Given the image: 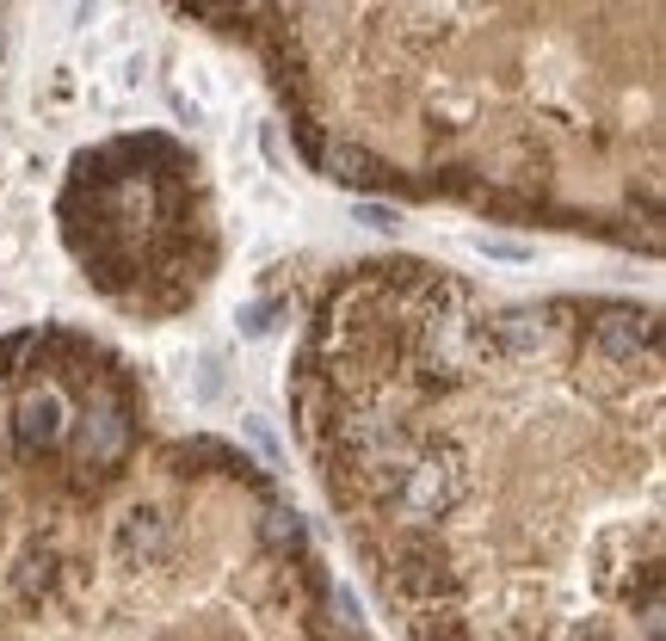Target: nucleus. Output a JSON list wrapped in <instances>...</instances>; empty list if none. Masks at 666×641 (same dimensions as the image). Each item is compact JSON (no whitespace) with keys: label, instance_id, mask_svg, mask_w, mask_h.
<instances>
[{"label":"nucleus","instance_id":"1","mask_svg":"<svg viewBox=\"0 0 666 641\" xmlns=\"http://www.w3.org/2000/svg\"><path fill=\"white\" fill-rule=\"evenodd\" d=\"M290 395L414 641H660L654 309L371 259L315 297Z\"/></svg>","mask_w":666,"mask_h":641},{"label":"nucleus","instance_id":"2","mask_svg":"<svg viewBox=\"0 0 666 641\" xmlns=\"http://www.w3.org/2000/svg\"><path fill=\"white\" fill-rule=\"evenodd\" d=\"M327 179L660 247V7H247Z\"/></svg>","mask_w":666,"mask_h":641},{"label":"nucleus","instance_id":"3","mask_svg":"<svg viewBox=\"0 0 666 641\" xmlns=\"http://www.w3.org/2000/svg\"><path fill=\"white\" fill-rule=\"evenodd\" d=\"M290 518L296 513L278 499V487H266L235 537V556L217 573L210 611H198L210 586V568H198L179 641L217 635L253 561ZM352 629L358 623L346 611V592H333L327 568L303 542L266 580V592L229 629V641H346ZM0 641H117L87 537L69 414H62L56 333H19L0 345Z\"/></svg>","mask_w":666,"mask_h":641},{"label":"nucleus","instance_id":"4","mask_svg":"<svg viewBox=\"0 0 666 641\" xmlns=\"http://www.w3.org/2000/svg\"><path fill=\"white\" fill-rule=\"evenodd\" d=\"M62 235L87 266V285L143 321L191 309L217 271L204 167L167 136H117L74 161Z\"/></svg>","mask_w":666,"mask_h":641}]
</instances>
